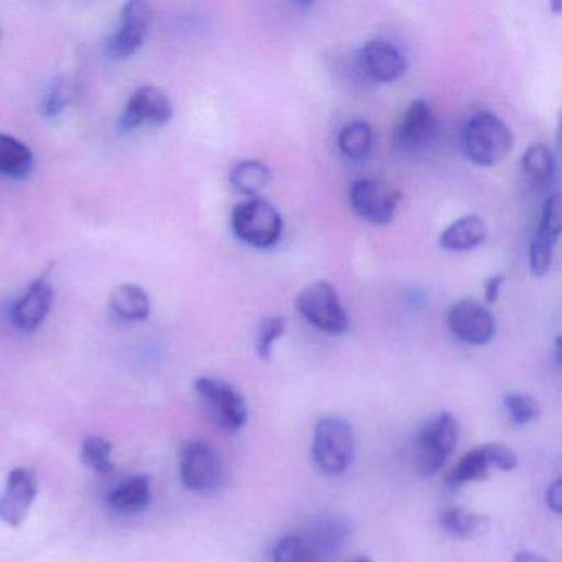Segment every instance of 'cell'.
Returning <instances> with one entry per match:
<instances>
[{"instance_id":"6da1fadb","label":"cell","mask_w":562,"mask_h":562,"mask_svg":"<svg viewBox=\"0 0 562 562\" xmlns=\"http://www.w3.org/2000/svg\"><path fill=\"white\" fill-rule=\"evenodd\" d=\"M462 146L470 162L480 167L496 166L512 150V131L495 114L479 113L467 121Z\"/></svg>"},{"instance_id":"7a4b0ae2","label":"cell","mask_w":562,"mask_h":562,"mask_svg":"<svg viewBox=\"0 0 562 562\" xmlns=\"http://www.w3.org/2000/svg\"><path fill=\"white\" fill-rule=\"evenodd\" d=\"M355 434L347 420L337 416L322 417L314 430L312 459L325 475L337 476L353 463Z\"/></svg>"},{"instance_id":"3957f363","label":"cell","mask_w":562,"mask_h":562,"mask_svg":"<svg viewBox=\"0 0 562 562\" xmlns=\"http://www.w3.org/2000/svg\"><path fill=\"white\" fill-rule=\"evenodd\" d=\"M232 228L236 238L256 249H268L281 239V213L265 199L246 200L232 213Z\"/></svg>"},{"instance_id":"277c9868","label":"cell","mask_w":562,"mask_h":562,"mask_svg":"<svg viewBox=\"0 0 562 562\" xmlns=\"http://www.w3.org/2000/svg\"><path fill=\"white\" fill-rule=\"evenodd\" d=\"M459 440V424L450 413H440L420 427L416 439L417 472L432 476L446 465Z\"/></svg>"},{"instance_id":"5b68a950","label":"cell","mask_w":562,"mask_h":562,"mask_svg":"<svg viewBox=\"0 0 562 562\" xmlns=\"http://www.w3.org/2000/svg\"><path fill=\"white\" fill-rule=\"evenodd\" d=\"M295 308L308 324L325 334L341 335L350 328V318L337 289L328 281H317L302 289L295 297Z\"/></svg>"},{"instance_id":"8992f818","label":"cell","mask_w":562,"mask_h":562,"mask_svg":"<svg viewBox=\"0 0 562 562\" xmlns=\"http://www.w3.org/2000/svg\"><path fill=\"white\" fill-rule=\"evenodd\" d=\"M199 394L210 419L228 434L238 432L248 420L245 397L232 384L218 378L203 376L195 381Z\"/></svg>"},{"instance_id":"52a82bcc","label":"cell","mask_w":562,"mask_h":562,"mask_svg":"<svg viewBox=\"0 0 562 562\" xmlns=\"http://www.w3.org/2000/svg\"><path fill=\"white\" fill-rule=\"evenodd\" d=\"M440 121L426 100H414L393 134V146L403 156H420L439 139Z\"/></svg>"},{"instance_id":"ba28073f","label":"cell","mask_w":562,"mask_h":562,"mask_svg":"<svg viewBox=\"0 0 562 562\" xmlns=\"http://www.w3.org/2000/svg\"><path fill=\"white\" fill-rule=\"evenodd\" d=\"M180 479L190 492H215L225 482L222 457L205 440H190L180 452Z\"/></svg>"},{"instance_id":"9c48e42d","label":"cell","mask_w":562,"mask_h":562,"mask_svg":"<svg viewBox=\"0 0 562 562\" xmlns=\"http://www.w3.org/2000/svg\"><path fill=\"white\" fill-rule=\"evenodd\" d=\"M400 190L381 179H360L350 187V205L353 212L373 225L393 222L400 209Z\"/></svg>"},{"instance_id":"30bf717a","label":"cell","mask_w":562,"mask_h":562,"mask_svg":"<svg viewBox=\"0 0 562 562\" xmlns=\"http://www.w3.org/2000/svg\"><path fill=\"white\" fill-rule=\"evenodd\" d=\"M154 21V8L143 0H131L121 11L120 29L108 37L104 54L111 60H127L144 45Z\"/></svg>"},{"instance_id":"8fae6325","label":"cell","mask_w":562,"mask_h":562,"mask_svg":"<svg viewBox=\"0 0 562 562\" xmlns=\"http://www.w3.org/2000/svg\"><path fill=\"white\" fill-rule=\"evenodd\" d=\"M173 116L169 94L159 87H143L130 98L117 121V131L130 134L144 126H166Z\"/></svg>"},{"instance_id":"7c38bea8","label":"cell","mask_w":562,"mask_h":562,"mask_svg":"<svg viewBox=\"0 0 562 562\" xmlns=\"http://www.w3.org/2000/svg\"><path fill=\"white\" fill-rule=\"evenodd\" d=\"M447 328L457 340L473 347L490 344L496 331L492 312L472 299H463L449 308Z\"/></svg>"},{"instance_id":"4fadbf2b","label":"cell","mask_w":562,"mask_h":562,"mask_svg":"<svg viewBox=\"0 0 562 562\" xmlns=\"http://www.w3.org/2000/svg\"><path fill=\"white\" fill-rule=\"evenodd\" d=\"M38 495L37 473L27 467H18L8 476L0 495V521L11 528L24 525Z\"/></svg>"},{"instance_id":"5bb4252c","label":"cell","mask_w":562,"mask_h":562,"mask_svg":"<svg viewBox=\"0 0 562 562\" xmlns=\"http://www.w3.org/2000/svg\"><path fill=\"white\" fill-rule=\"evenodd\" d=\"M559 236H561V206H559V196L554 193L546 199L538 228L529 241V269L536 278L548 274L551 269Z\"/></svg>"},{"instance_id":"9a60e30c","label":"cell","mask_w":562,"mask_h":562,"mask_svg":"<svg viewBox=\"0 0 562 562\" xmlns=\"http://www.w3.org/2000/svg\"><path fill=\"white\" fill-rule=\"evenodd\" d=\"M358 67L374 83H394L406 71V57L391 42L371 41L358 52Z\"/></svg>"},{"instance_id":"2e32d148","label":"cell","mask_w":562,"mask_h":562,"mask_svg":"<svg viewBox=\"0 0 562 562\" xmlns=\"http://www.w3.org/2000/svg\"><path fill=\"white\" fill-rule=\"evenodd\" d=\"M317 562L335 558L350 538V526L338 516H318L297 532Z\"/></svg>"},{"instance_id":"e0dca14e","label":"cell","mask_w":562,"mask_h":562,"mask_svg":"<svg viewBox=\"0 0 562 562\" xmlns=\"http://www.w3.org/2000/svg\"><path fill=\"white\" fill-rule=\"evenodd\" d=\"M55 289L50 279L38 278L29 285L27 291L14 302L11 307V321L15 327L25 334L38 330L50 314L54 305Z\"/></svg>"},{"instance_id":"ac0fdd59","label":"cell","mask_w":562,"mask_h":562,"mask_svg":"<svg viewBox=\"0 0 562 562\" xmlns=\"http://www.w3.org/2000/svg\"><path fill=\"white\" fill-rule=\"evenodd\" d=\"M492 469H495V463H493L490 443L476 447V449L467 452L459 460V463L450 470L446 479L447 488L459 490L470 482H483L490 475Z\"/></svg>"},{"instance_id":"d6986e66","label":"cell","mask_w":562,"mask_h":562,"mask_svg":"<svg viewBox=\"0 0 562 562\" xmlns=\"http://www.w3.org/2000/svg\"><path fill=\"white\" fill-rule=\"evenodd\" d=\"M486 225L480 216L467 215L453 222L439 238V246L446 251H470L486 239Z\"/></svg>"},{"instance_id":"ffe728a7","label":"cell","mask_w":562,"mask_h":562,"mask_svg":"<svg viewBox=\"0 0 562 562\" xmlns=\"http://www.w3.org/2000/svg\"><path fill=\"white\" fill-rule=\"evenodd\" d=\"M34 166L35 156L27 144L0 133V176L12 180L27 179Z\"/></svg>"},{"instance_id":"44dd1931","label":"cell","mask_w":562,"mask_h":562,"mask_svg":"<svg viewBox=\"0 0 562 562\" xmlns=\"http://www.w3.org/2000/svg\"><path fill=\"white\" fill-rule=\"evenodd\" d=\"M111 312L123 322H144L149 318L150 295L137 284H121L110 297Z\"/></svg>"},{"instance_id":"7402d4cb","label":"cell","mask_w":562,"mask_h":562,"mask_svg":"<svg viewBox=\"0 0 562 562\" xmlns=\"http://www.w3.org/2000/svg\"><path fill=\"white\" fill-rule=\"evenodd\" d=\"M150 480L147 476H133L111 490L108 505L121 515H136L150 505Z\"/></svg>"},{"instance_id":"603a6c76","label":"cell","mask_w":562,"mask_h":562,"mask_svg":"<svg viewBox=\"0 0 562 562\" xmlns=\"http://www.w3.org/2000/svg\"><path fill=\"white\" fill-rule=\"evenodd\" d=\"M439 525L447 535L457 539L480 538L488 531V519L460 506H450L439 513Z\"/></svg>"},{"instance_id":"cb8c5ba5","label":"cell","mask_w":562,"mask_h":562,"mask_svg":"<svg viewBox=\"0 0 562 562\" xmlns=\"http://www.w3.org/2000/svg\"><path fill=\"white\" fill-rule=\"evenodd\" d=\"M521 166L526 179L538 189H549L554 183L555 170H558L555 157L544 144L529 147L522 156Z\"/></svg>"},{"instance_id":"d4e9b609","label":"cell","mask_w":562,"mask_h":562,"mask_svg":"<svg viewBox=\"0 0 562 562\" xmlns=\"http://www.w3.org/2000/svg\"><path fill=\"white\" fill-rule=\"evenodd\" d=\"M272 173L266 164L259 160H243L229 172V182L243 195L256 196L271 182Z\"/></svg>"},{"instance_id":"484cf974","label":"cell","mask_w":562,"mask_h":562,"mask_svg":"<svg viewBox=\"0 0 562 562\" xmlns=\"http://www.w3.org/2000/svg\"><path fill=\"white\" fill-rule=\"evenodd\" d=\"M373 130L364 121H353L338 134V147L351 160H367L373 150Z\"/></svg>"},{"instance_id":"4316f807","label":"cell","mask_w":562,"mask_h":562,"mask_svg":"<svg viewBox=\"0 0 562 562\" xmlns=\"http://www.w3.org/2000/svg\"><path fill=\"white\" fill-rule=\"evenodd\" d=\"M80 457L83 465L101 475H106L114 470L113 443L103 437H87L81 443Z\"/></svg>"},{"instance_id":"83f0119b","label":"cell","mask_w":562,"mask_h":562,"mask_svg":"<svg viewBox=\"0 0 562 562\" xmlns=\"http://www.w3.org/2000/svg\"><path fill=\"white\" fill-rule=\"evenodd\" d=\"M71 100V88L67 78L60 77L52 81L41 101V113L48 120L61 116Z\"/></svg>"},{"instance_id":"f1b7e54d","label":"cell","mask_w":562,"mask_h":562,"mask_svg":"<svg viewBox=\"0 0 562 562\" xmlns=\"http://www.w3.org/2000/svg\"><path fill=\"white\" fill-rule=\"evenodd\" d=\"M503 406L515 426H526L538 419L539 404L528 394L508 393L503 396Z\"/></svg>"},{"instance_id":"f546056e","label":"cell","mask_w":562,"mask_h":562,"mask_svg":"<svg viewBox=\"0 0 562 562\" xmlns=\"http://www.w3.org/2000/svg\"><path fill=\"white\" fill-rule=\"evenodd\" d=\"M272 562H317L297 532L279 539L272 551Z\"/></svg>"},{"instance_id":"4dcf8cb0","label":"cell","mask_w":562,"mask_h":562,"mask_svg":"<svg viewBox=\"0 0 562 562\" xmlns=\"http://www.w3.org/2000/svg\"><path fill=\"white\" fill-rule=\"evenodd\" d=\"M288 322L282 317H268L262 321L259 327L258 338H256V355L261 360H269L272 355L276 341L284 335Z\"/></svg>"},{"instance_id":"1f68e13d","label":"cell","mask_w":562,"mask_h":562,"mask_svg":"<svg viewBox=\"0 0 562 562\" xmlns=\"http://www.w3.org/2000/svg\"><path fill=\"white\" fill-rule=\"evenodd\" d=\"M546 503H548L549 509L554 513L562 512V483L561 480H554L546 490Z\"/></svg>"},{"instance_id":"d6a6232c","label":"cell","mask_w":562,"mask_h":562,"mask_svg":"<svg viewBox=\"0 0 562 562\" xmlns=\"http://www.w3.org/2000/svg\"><path fill=\"white\" fill-rule=\"evenodd\" d=\"M503 282H505V276L498 274L490 278L485 282V299L488 304H495L498 301L499 291H502Z\"/></svg>"},{"instance_id":"836d02e7","label":"cell","mask_w":562,"mask_h":562,"mask_svg":"<svg viewBox=\"0 0 562 562\" xmlns=\"http://www.w3.org/2000/svg\"><path fill=\"white\" fill-rule=\"evenodd\" d=\"M513 562H548V559L544 555L538 554V552L525 549V551H519L515 555V561Z\"/></svg>"},{"instance_id":"e575fe53","label":"cell","mask_w":562,"mask_h":562,"mask_svg":"<svg viewBox=\"0 0 562 562\" xmlns=\"http://www.w3.org/2000/svg\"><path fill=\"white\" fill-rule=\"evenodd\" d=\"M347 562H371L370 559L363 558V555H358V558L350 559Z\"/></svg>"}]
</instances>
